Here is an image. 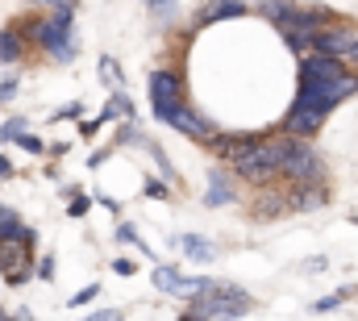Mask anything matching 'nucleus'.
<instances>
[{
  "label": "nucleus",
  "instance_id": "f257e3e1",
  "mask_svg": "<svg viewBox=\"0 0 358 321\" xmlns=\"http://www.w3.org/2000/svg\"><path fill=\"white\" fill-rule=\"evenodd\" d=\"M358 92V76L342 63V59H329V55H304L300 63V92H296V104H308V109H321V113H334L346 96Z\"/></svg>",
  "mask_w": 358,
  "mask_h": 321
},
{
  "label": "nucleus",
  "instance_id": "39448f33",
  "mask_svg": "<svg viewBox=\"0 0 358 321\" xmlns=\"http://www.w3.org/2000/svg\"><path fill=\"white\" fill-rule=\"evenodd\" d=\"M283 175H292L296 184H321V159L304 138H292V151L283 159Z\"/></svg>",
  "mask_w": 358,
  "mask_h": 321
},
{
  "label": "nucleus",
  "instance_id": "f8f14e48",
  "mask_svg": "<svg viewBox=\"0 0 358 321\" xmlns=\"http://www.w3.org/2000/svg\"><path fill=\"white\" fill-rule=\"evenodd\" d=\"M225 17H246V4L242 0H213L200 13V25H213V21H225Z\"/></svg>",
  "mask_w": 358,
  "mask_h": 321
},
{
  "label": "nucleus",
  "instance_id": "1a4fd4ad",
  "mask_svg": "<svg viewBox=\"0 0 358 321\" xmlns=\"http://www.w3.org/2000/svg\"><path fill=\"white\" fill-rule=\"evenodd\" d=\"M350 29H338V25H325V29H317L313 34V46H317V55H329V59H342L346 63V50H350Z\"/></svg>",
  "mask_w": 358,
  "mask_h": 321
},
{
  "label": "nucleus",
  "instance_id": "9b49d317",
  "mask_svg": "<svg viewBox=\"0 0 358 321\" xmlns=\"http://www.w3.org/2000/svg\"><path fill=\"white\" fill-rule=\"evenodd\" d=\"M21 55H25V34H21V25H4L0 29V63L8 67V63H21Z\"/></svg>",
  "mask_w": 358,
  "mask_h": 321
},
{
  "label": "nucleus",
  "instance_id": "cd10ccee",
  "mask_svg": "<svg viewBox=\"0 0 358 321\" xmlns=\"http://www.w3.org/2000/svg\"><path fill=\"white\" fill-rule=\"evenodd\" d=\"M80 321H125V313L121 309H96V313H88V317H80Z\"/></svg>",
  "mask_w": 358,
  "mask_h": 321
},
{
  "label": "nucleus",
  "instance_id": "c756f323",
  "mask_svg": "<svg viewBox=\"0 0 358 321\" xmlns=\"http://www.w3.org/2000/svg\"><path fill=\"white\" fill-rule=\"evenodd\" d=\"M159 17H176V0H146Z\"/></svg>",
  "mask_w": 358,
  "mask_h": 321
},
{
  "label": "nucleus",
  "instance_id": "5701e85b",
  "mask_svg": "<svg viewBox=\"0 0 358 321\" xmlns=\"http://www.w3.org/2000/svg\"><path fill=\"white\" fill-rule=\"evenodd\" d=\"M100 296V284H88V288H80L76 296H71V309H80V305H92Z\"/></svg>",
  "mask_w": 358,
  "mask_h": 321
},
{
  "label": "nucleus",
  "instance_id": "7ed1b4c3",
  "mask_svg": "<svg viewBox=\"0 0 358 321\" xmlns=\"http://www.w3.org/2000/svg\"><path fill=\"white\" fill-rule=\"evenodd\" d=\"M34 242H38V234L29 226L17 238H0V275L8 288H21L34 275Z\"/></svg>",
  "mask_w": 358,
  "mask_h": 321
},
{
  "label": "nucleus",
  "instance_id": "7c9ffc66",
  "mask_svg": "<svg viewBox=\"0 0 358 321\" xmlns=\"http://www.w3.org/2000/svg\"><path fill=\"white\" fill-rule=\"evenodd\" d=\"M113 271H117V275H134L138 267H134V259H117V263H113Z\"/></svg>",
  "mask_w": 358,
  "mask_h": 321
},
{
  "label": "nucleus",
  "instance_id": "f3484780",
  "mask_svg": "<svg viewBox=\"0 0 358 321\" xmlns=\"http://www.w3.org/2000/svg\"><path fill=\"white\" fill-rule=\"evenodd\" d=\"M100 80L108 83L113 92L121 88V67H117V59H113V55H104V59H100Z\"/></svg>",
  "mask_w": 358,
  "mask_h": 321
},
{
  "label": "nucleus",
  "instance_id": "a878e982",
  "mask_svg": "<svg viewBox=\"0 0 358 321\" xmlns=\"http://www.w3.org/2000/svg\"><path fill=\"white\" fill-rule=\"evenodd\" d=\"M80 113H84V104H80V100H71V104H63V109L55 113V121H76Z\"/></svg>",
  "mask_w": 358,
  "mask_h": 321
},
{
  "label": "nucleus",
  "instance_id": "ddd939ff",
  "mask_svg": "<svg viewBox=\"0 0 358 321\" xmlns=\"http://www.w3.org/2000/svg\"><path fill=\"white\" fill-rule=\"evenodd\" d=\"M179 250H183L192 263H213V259H217V250L208 246V238H200V234H183V238H179Z\"/></svg>",
  "mask_w": 358,
  "mask_h": 321
},
{
  "label": "nucleus",
  "instance_id": "72a5a7b5",
  "mask_svg": "<svg viewBox=\"0 0 358 321\" xmlns=\"http://www.w3.org/2000/svg\"><path fill=\"white\" fill-rule=\"evenodd\" d=\"M96 130H100V121H84V125H80V134H84V138H92Z\"/></svg>",
  "mask_w": 358,
  "mask_h": 321
},
{
  "label": "nucleus",
  "instance_id": "c9c22d12",
  "mask_svg": "<svg viewBox=\"0 0 358 321\" xmlns=\"http://www.w3.org/2000/svg\"><path fill=\"white\" fill-rule=\"evenodd\" d=\"M29 4H50V8H59V4H71V0H29Z\"/></svg>",
  "mask_w": 358,
  "mask_h": 321
},
{
  "label": "nucleus",
  "instance_id": "f704fd0d",
  "mask_svg": "<svg viewBox=\"0 0 358 321\" xmlns=\"http://www.w3.org/2000/svg\"><path fill=\"white\" fill-rule=\"evenodd\" d=\"M179 321H208V317H204V313H200V309L192 305V313H183V317H179Z\"/></svg>",
  "mask_w": 358,
  "mask_h": 321
},
{
  "label": "nucleus",
  "instance_id": "423d86ee",
  "mask_svg": "<svg viewBox=\"0 0 358 321\" xmlns=\"http://www.w3.org/2000/svg\"><path fill=\"white\" fill-rule=\"evenodd\" d=\"M150 104H155V117L163 121L176 104H183V83L176 71H155L150 76Z\"/></svg>",
  "mask_w": 358,
  "mask_h": 321
},
{
  "label": "nucleus",
  "instance_id": "c85d7f7f",
  "mask_svg": "<svg viewBox=\"0 0 358 321\" xmlns=\"http://www.w3.org/2000/svg\"><path fill=\"white\" fill-rule=\"evenodd\" d=\"M34 271H38V280H55V259H50V254H46V259H38V267H34Z\"/></svg>",
  "mask_w": 358,
  "mask_h": 321
},
{
  "label": "nucleus",
  "instance_id": "20e7f679",
  "mask_svg": "<svg viewBox=\"0 0 358 321\" xmlns=\"http://www.w3.org/2000/svg\"><path fill=\"white\" fill-rule=\"evenodd\" d=\"M196 309L204 317H221V321H234V317H246L250 313V292L234 288V284H208V292L196 296Z\"/></svg>",
  "mask_w": 358,
  "mask_h": 321
},
{
  "label": "nucleus",
  "instance_id": "9d476101",
  "mask_svg": "<svg viewBox=\"0 0 358 321\" xmlns=\"http://www.w3.org/2000/svg\"><path fill=\"white\" fill-rule=\"evenodd\" d=\"M259 142V134H213L208 138V146L221 155V159H238L246 146H255Z\"/></svg>",
  "mask_w": 358,
  "mask_h": 321
},
{
  "label": "nucleus",
  "instance_id": "f03ea898",
  "mask_svg": "<svg viewBox=\"0 0 358 321\" xmlns=\"http://www.w3.org/2000/svg\"><path fill=\"white\" fill-rule=\"evenodd\" d=\"M292 138H296V134H287V138H259L255 146H246V151L234 159V171H238L242 179H250V184H267L275 175H283V159H287V151H292Z\"/></svg>",
  "mask_w": 358,
  "mask_h": 321
},
{
  "label": "nucleus",
  "instance_id": "473e14b6",
  "mask_svg": "<svg viewBox=\"0 0 358 321\" xmlns=\"http://www.w3.org/2000/svg\"><path fill=\"white\" fill-rule=\"evenodd\" d=\"M13 175H17V167H13V163L0 155V179H13Z\"/></svg>",
  "mask_w": 358,
  "mask_h": 321
},
{
  "label": "nucleus",
  "instance_id": "0eeeda50",
  "mask_svg": "<svg viewBox=\"0 0 358 321\" xmlns=\"http://www.w3.org/2000/svg\"><path fill=\"white\" fill-rule=\"evenodd\" d=\"M167 125H176L179 134H187V138H200V142H208L217 130H213V121L204 117V113H196V109H187V104H176L167 117H163Z\"/></svg>",
  "mask_w": 358,
  "mask_h": 321
},
{
  "label": "nucleus",
  "instance_id": "6e6552de",
  "mask_svg": "<svg viewBox=\"0 0 358 321\" xmlns=\"http://www.w3.org/2000/svg\"><path fill=\"white\" fill-rule=\"evenodd\" d=\"M325 121H329V113H321V109H308V104H292V113L283 117L287 134H296V138H313V134H317Z\"/></svg>",
  "mask_w": 358,
  "mask_h": 321
},
{
  "label": "nucleus",
  "instance_id": "2f4dec72",
  "mask_svg": "<svg viewBox=\"0 0 358 321\" xmlns=\"http://www.w3.org/2000/svg\"><path fill=\"white\" fill-rule=\"evenodd\" d=\"M346 67H358V34L350 38V50H346Z\"/></svg>",
  "mask_w": 358,
  "mask_h": 321
},
{
  "label": "nucleus",
  "instance_id": "dca6fc26",
  "mask_svg": "<svg viewBox=\"0 0 358 321\" xmlns=\"http://www.w3.org/2000/svg\"><path fill=\"white\" fill-rule=\"evenodd\" d=\"M21 230H25V221H21L8 205H0V238H17Z\"/></svg>",
  "mask_w": 358,
  "mask_h": 321
},
{
  "label": "nucleus",
  "instance_id": "aec40b11",
  "mask_svg": "<svg viewBox=\"0 0 358 321\" xmlns=\"http://www.w3.org/2000/svg\"><path fill=\"white\" fill-rule=\"evenodd\" d=\"M117 242H125V246H138V250H146V254H150V246H146V242H138V230H134L129 221H121V226H117Z\"/></svg>",
  "mask_w": 358,
  "mask_h": 321
},
{
  "label": "nucleus",
  "instance_id": "412c9836",
  "mask_svg": "<svg viewBox=\"0 0 358 321\" xmlns=\"http://www.w3.org/2000/svg\"><path fill=\"white\" fill-rule=\"evenodd\" d=\"M17 146H21V151H29V155H46V142H42L38 134H29V130L17 138Z\"/></svg>",
  "mask_w": 358,
  "mask_h": 321
},
{
  "label": "nucleus",
  "instance_id": "393cba45",
  "mask_svg": "<svg viewBox=\"0 0 358 321\" xmlns=\"http://www.w3.org/2000/svg\"><path fill=\"white\" fill-rule=\"evenodd\" d=\"M17 88H21V80H17V76H4V80H0V104H8V100L17 96Z\"/></svg>",
  "mask_w": 358,
  "mask_h": 321
},
{
  "label": "nucleus",
  "instance_id": "e433bc0d",
  "mask_svg": "<svg viewBox=\"0 0 358 321\" xmlns=\"http://www.w3.org/2000/svg\"><path fill=\"white\" fill-rule=\"evenodd\" d=\"M0 321H34L29 313H17V317H8V313H0Z\"/></svg>",
  "mask_w": 358,
  "mask_h": 321
},
{
  "label": "nucleus",
  "instance_id": "4be33fe9",
  "mask_svg": "<svg viewBox=\"0 0 358 321\" xmlns=\"http://www.w3.org/2000/svg\"><path fill=\"white\" fill-rule=\"evenodd\" d=\"M88 209H92V196H84V192H76V196H71V205H67V217H84Z\"/></svg>",
  "mask_w": 358,
  "mask_h": 321
},
{
  "label": "nucleus",
  "instance_id": "2eb2a0df",
  "mask_svg": "<svg viewBox=\"0 0 358 321\" xmlns=\"http://www.w3.org/2000/svg\"><path fill=\"white\" fill-rule=\"evenodd\" d=\"M208 179H213V188H208V205H229V200H234V188L225 184V171H213Z\"/></svg>",
  "mask_w": 358,
  "mask_h": 321
},
{
  "label": "nucleus",
  "instance_id": "bb28decb",
  "mask_svg": "<svg viewBox=\"0 0 358 321\" xmlns=\"http://www.w3.org/2000/svg\"><path fill=\"white\" fill-rule=\"evenodd\" d=\"M146 196H155V200H167V196H171V188H167L163 179H146Z\"/></svg>",
  "mask_w": 358,
  "mask_h": 321
},
{
  "label": "nucleus",
  "instance_id": "a211bd4d",
  "mask_svg": "<svg viewBox=\"0 0 358 321\" xmlns=\"http://www.w3.org/2000/svg\"><path fill=\"white\" fill-rule=\"evenodd\" d=\"M25 130H29V121H25V117H8V121L0 125V142H17Z\"/></svg>",
  "mask_w": 358,
  "mask_h": 321
},
{
  "label": "nucleus",
  "instance_id": "4468645a",
  "mask_svg": "<svg viewBox=\"0 0 358 321\" xmlns=\"http://www.w3.org/2000/svg\"><path fill=\"white\" fill-rule=\"evenodd\" d=\"M113 117H129V121H134V100H129V92H121V88L108 96V104H104V113H100L96 121L104 125V121H113Z\"/></svg>",
  "mask_w": 358,
  "mask_h": 321
},
{
  "label": "nucleus",
  "instance_id": "b1692460",
  "mask_svg": "<svg viewBox=\"0 0 358 321\" xmlns=\"http://www.w3.org/2000/svg\"><path fill=\"white\" fill-rule=\"evenodd\" d=\"M346 296H350V292H334V296H321V301H317L313 309H317V313H334V309H338V305H342Z\"/></svg>",
  "mask_w": 358,
  "mask_h": 321
},
{
  "label": "nucleus",
  "instance_id": "6ab92c4d",
  "mask_svg": "<svg viewBox=\"0 0 358 321\" xmlns=\"http://www.w3.org/2000/svg\"><path fill=\"white\" fill-rule=\"evenodd\" d=\"M292 8H296V4H287V0H267V4H263V13H267L275 25H283V21L292 17Z\"/></svg>",
  "mask_w": 358,
  "mask_h": 321
}]
</instances>
